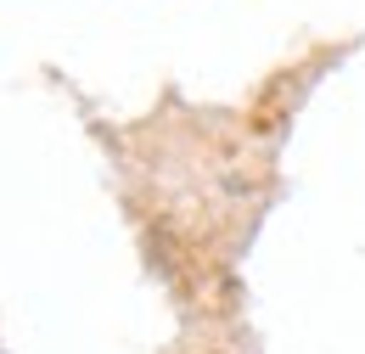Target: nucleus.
Masks as SVG:
<instances>
[]
</instances>
